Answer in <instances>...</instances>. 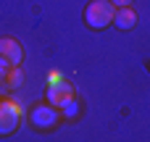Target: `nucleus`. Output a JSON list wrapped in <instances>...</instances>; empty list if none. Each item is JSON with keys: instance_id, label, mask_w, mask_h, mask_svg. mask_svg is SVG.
<instances>
[{"instance_id": "obj_2", "label": "nucleus", "mask_w": 150, "mask_h": 142, "mask_svg": "<svg viewBox=\"0 0 150 142\" xmlns=\"http://www.w3.org/2000/svg\"><path fill=\"white\" fill-rule=\"evenodd\" d=\"M69 97H74V87L69 82H63L58 74H53L50 82H47V103L55 105V108H61Z\"/></svg>"}, {"instance_id": "obj_3", "label": "nucleus", "mask_w": 150, "mask_h": 142, "mask_svg": "<svg viewBox=\"0 0 150 142\" xmlns=\"http://www.w3.org/2000/svg\"><path fill=\"white\" fill-rule=\"evenodd\" d=\"M18 121H21V108L16 103H11V100H3L0 103V137L13 134Z\"/></svg>"}, {"instance_id": "obj_1", "label": "nucleus", "mask_w": 150, "mask_h": 142, "mask_svg": "<svg viewBox=\"0 0 150 142\" xmlns=\"http://www.w3.org/2000/svg\"><path fill=\"white\" fill-rule=\"evenodd\" d=\"M113 13H116V5L111 0H92L87 3L84 8V24L90 29H108L113 24Z\"/></svg>"}, {"instance_id": "obj_7", "label": "nucleus", "mask_w": 150, "mask_h": 142, "mask_svg": "<svg viewBox=\"0 0 150 142\" xmlns=\"http://www.w3.org/2000/svg\"><path fill=\"white\" fill-rule=\"evenodd\" d=\"M76 113H79V100H76V97H69V100L61 105V116H66V119H76Z\"/></svg>"}, {"instance_id": "obj_8", "label": "nucleus", "mask_w": 150, "mask_h": 142, "mask_svg": "<svg viewBox=\"0 0 150 142\" xmlns=\"http://www.w3.org/2000/svg\"><path fill=\"white\" fill-rule=\"evenodd\" d=\"M111 3H113V5H116V8H121V5H132V3H134V0H111Z\"/></svg>"}, {"instance_id": "obj_4", "label": "nucleus", "mask_w": 150, "mask_h": 142, "mask_svg": "<svg viewBox=\"0 0 150 142\" xmlns=\"http://www.w3.org/2000/svg\"><path fill=\"white\" fill-rule=\"evenodd\" d=\"M58 119H61V108H55V105H37V108H32V113H29V121L37 126V129H50V126H55L58 124Z\"/></svg>"}, {"instance_id": "obj_9", "label": "nucleus", "mask_w": 150, "mask_h": 142, "mask_svg": "<svg viewBox=\"0 0 150 142\" xmlns=\"http://www.w3.org/2000/svg\"><path fill=\"white\" fill-rule=\"evenodd\" d=\"M3 79H5V76H0V87H3Z\"/></svg>"}, {"instance_id": "obj_6", "label": "nucleus", "mask_w": 150, "mask_h": 142, "mask_svg": "<svg viewBox=\"0 0 150 142\" xmlns=\"http://www.w3.org/2000/svg\"><path fill=\"white\" fill-rule=\"evenodd\" d=\"M111 26H116V29H121V32H132L134 26H137V13H134V8L132 5H121V8H116V13H113V24Z\"/></svg>"}, {"instance_id": "obj_5", "label": "nucleus", "mask_w": 150, "mask_h": 142, "mask_svg": "<svg viewBox=\"0 0 150 142\" xmlns=\"http://www.w3.org/2000/svg\"><path fill=\"white\" fill-rule=\"evenodd\" d=\"M0 58L8 63V66H18L24 61V47L13 40V37H3L0 40Z\"/></svg>"}]
</instances>
